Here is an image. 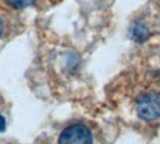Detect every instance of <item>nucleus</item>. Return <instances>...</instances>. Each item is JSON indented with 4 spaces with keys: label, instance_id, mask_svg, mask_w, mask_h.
Segmentation results:
<instances>
[{
    "label": "nucleus",
    "instance_id": "f257e3e1",
    "mask_svg": "<svg viewBox=\"0 0 160 144\" xmlns=\"http://www.w3.org/2000/svg\"><path fill=\"white\" fill-rule=\"evenodd\" d=\"M135 111L142 121L153 122L160 119V92L147 91L139 94L135 100Z\"/></svg>",
    "mask_w": 160,
    "mask_h": 144
},
{
    "label": "nucleus",
    "instance_id": "f03ea898",
    "mask_svg": "<svg viewBox=\"0 0 160 144\" xmlns=\"http://www.w3.org/2000/svg\"><path fill=\"white\" fill-rule=\"evenodd\" d=\"M58 144H93V135L85 123H73L59 134Z\"/></svg>",
    "mask_w": 160,
    "mask_h": 144
},
{
    "label": "nucleus",
    "instance_id": "7ed1b4c3",
    "mask_svg": "<svg viewBox=\"0 0 160 144\" xmlns=\"http://www.w3.org/2000/svg\"><path fill=\"white\" fill-rule=\"evenodd\" d=\"M129 36H131L132 40L142 43V42H145V40H148L150 39L151 30H150L148 24L144 23L142 19H137V21H133L132 25L129 27Z\"/></svg>",
    "mask_w": 160,
    "mask_h": 144
},
{
    "label": "nucleus",
    "instance_id": "20e7f679",
    "mask_svg": "<svg viewBox=\"0 0 160 144\" xmlns=\"http://www.w3.org/2000/svg\"><path fill=\"white\" fill-rule=\"evenodd\" d=\"M6 3L15 9H24V8H28L34 3L36 0H5Z\"/></svg>",
    "mask_w": 160,
    "mask_h": 144
},
{
    "label": "nucleus",
    "instance_id": "39448f33",
    "mask_svg": "<svg viewBox=\"0 0 160 144\" xmlns=\"http://www.w3.org/2000/svg\"><path fill=\"white\" fill-rule=\"evenodd\" d=\"M6 129V121H5V117L0 115V132H3Z\"/></svg>",
    "mask_w": 160,
    "mask_h": 144
},
{
    "label": "nucleus",
    "instance_id": "423d86ee",
    "mask_svg": "<svg viewBox=\"0 0 160 144\" xmlns=\"http://www.w3.org/2000/svg\"><path fill=\"white\" fill-rule=\"evenodd\" d=\"M3 33V21H2V18H0V36Z\"/></svg>",
    "mask_w": 160,
    "mask_h": 144
}]
</instances>
